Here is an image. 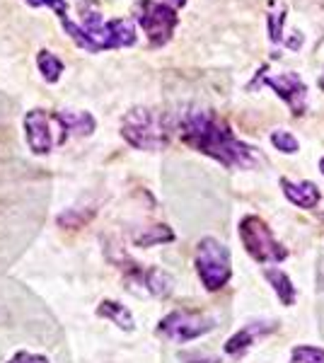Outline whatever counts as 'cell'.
Instances as JSON below:
<instances>
[{
  "mask_svg": "<svg viewBox=\"0 0 324 363\" xmlns=\"http://www.w3.org/2000/svg\"><path fill=\"white\" fill-rule=\"evenodd\" d=\"M177 131H179V138L189 148L213 157L225 167L252 169L259 162L257 150L252 145L242 143L211 109H186L177 121Z\"/></svg>",
  "mask_w": 324,
  "mask_h": 363,
  "instance_id": "cell-1",
  "label": "cell"
},
{
  "mask_svg": "<svg viewBox=\"0 0 324 363\" xmlns=\"http://www.w3.org/2000/svg\"><path fill=\"white\" fill-rule=\"evenodd\" d=\"M61 25L66 29V34H70V39L90 54L135 44V29L131 20H126V17L104 20L95 8V3H90V0H80V22H73L70 17H66Z\"/></svg>",
  "mask_w": 324,
  "mask_h": 363,
  "instance_id": "cell-2",
  "label": "cell"
},
{
  "mask_svg": "<svg viewBox=\"0 0 324 363\" xmlns=\"http://www.w3.org/2000/svg\"><path fill=\"white\" fill-rule=\"evenodd\" d=\"M121 136L138 150H162L169 140V119L150 107H133L121 121Z\"/></svg>",
  "mask_w": 324,
  "mask_h": 363,
  "instance_id": "cell-3",
  "label": "cell"
},
{
  "mask_svg": "<svg viewBox=\"0 0 324 363\" xmlns=\"http://www.w3.org/2000/svg\"><path fill=\"white\" fill-rule=\"evenodd\" d=\"M194 264H196V274L206 291H220L233 277L230 250L223 242H218L216 238L199 240Z\"/></svg>",
  "mask_w": 324,
  "mask_h": 363,
  "instance_id": "cell-4",
  "label": "cell"
},
{
  "mask_svg": "<svg viewBox=\"0 0 324 363\" xmlns=\"http://www.w3.org/2000/svg\"><path fill=\"white\" fill-rule=\"evenodd\" d=\"M240 240L245 250L259 264H279L288 257V250L274 238L271 228L259 216H247L240 223Z\"/></svg>",
  "mask_w": 324,
  "mask_h": 363,
  "instance_id": "cell-5",
  "label": "cell"
},
{
  "mask_svg": "<svg viewBox=\"0 0 324 363\" xmlns=\"http://www.w3.org/2000/svg\"><path fill=\"white\" fill-rule=\"evenodd\" d=\"M133 20L143 27L152 46H164L172 39L174 27L179 22L174 8L167 3H155V0H135L133 3Z\"/></svg>",
  "mask_w": 324,
  "mask_h": 363,
  "instance_id": "cell-6",
  "label": "cell"
},
{
  "mask_svg": "<svg viewBox=\"0 0 324 363\" xmlns=\"http://www.w3.org/2000/svg\"><path fill=\"white\" fill-rule=\"evenodd\" d=\"M216 327V322L206 315L199 313H189V310H174L167 318L160 320V327H157V335H162L164 339L174 344H186L194 342V339L208 335Z\"/></svg>",
  "mask_w": 324,
  "mask_h": 363,
  "instance_id": "cell-7",
  "label": "cell"
},
{
  "mask_svg": "<svg viewBox=\"0 0 324 363\" xmlns=\"http://www.w3.org/2000/svg\"><path fill=\"white\" fill-rule=\"evenodd\" d=\"M259 85H269L276 90V95L281 99H286V104L291 107V112L300 116L305 112V107H308V85L300 80L298 73H293V70H286V73H279V75H269L267 70H259L255 83L250 87L255 90Z\"/></svg>",
  "mask_w": 324,
  "mask_h": 363,
  "instance_id": "cell-8",
  "label": "cell"
},
{
  "mask_svg": "<svg viewBox=\"0 0 324 363\" xmlns=\"http://www.w3.org/2000/svg\"><path fill=\"white\" fill-rule=\"evenodd\" d=\"M51 119L44 109H32L25 114V138L34 155H46L54 148V131H51Z\"/></svg>",
  "mask_w": 324,
  "mask_h": 363,
  "instance_id": "cell-9",
  "label": "cell"
},
{
  "mask_svg": "<svg viewBox=\"0 0 324 363\" xmlns=\"http://www.w3.org/2000/svg\"><path fill=\"white\" fill-rule=\"evenodd\" d=\"M279 330V322H250V325H245L240 332H235L233 337L225 342V354L230 356H242L247 349L252 347V344L257 342V339L262 337H269L271 332Z\"/></svg>",
  "mask_w": 324,
  "mask_h": 363,
  "instance_id": "cell-10",
  "label": "cell"
},
{
  "mask_svg": "<svg viewBox=\"0 0 324 363\" xmlns=\"http://www.w3.org/2000/svg\"><path fill=\"white\" fill-rule=\"evenodd\" d=\"M281 189L288 196V201L296 203L298 208H315L320 203V189H317L315 182H291L281 179Z\"/></svg>",
  "mask_w": 324,
  "mask_h": 363,
  "instance_id": "cell-11",
  "label": "cell"
},
{
  "mask_svg": "<svg viewBox=\"0 0 324 363\" xmlns=\"http://www.w3.org/2000/svg\"><path fill=\"white\" fill-rule=\"evenodd\" d=\"M56 121L61 124L63 133L70 131L75 136H90L95 131V116L90 112H75V109H63V112H56Z\"/></svg>",
  "mask_w": 324,
  "mask_h": 363,
  "instance_id": "cell-12",
  "label": "cell"
},
{
  "mask_svg": "<svg viewBox=\"0 0 324 363\" xmlns=\"http://www.w3.org/2000/svg\"><path fill=\"white\" fill-rule=\"evenodd\" d=\"M138 279L143 281V286H145V291L152 296H157V298H164V296H169L172 294V286H174V279L169 277L167 272H162V269H157V267H152V269H138Z\"/></svg>",
  "mask_w": 324,
  "mask_h": 363,
  "instance_id": "cell-13",
  "label": "cell"
},
{
  "mask_svg": "<svg viewBox=\"0 0 324 363\" xmlns=\"http://www.w3.org/2000/svg\"><path fill=\"white\" fill-rule=\"evenodd\" d=\"M264 279L271 284V289L276 291V296H279V301L284 306H293L296 303V286H293V281L288 279L286 272H281V269H267Z\"/></svg>",
  "mask_w": 324,
  "mask_h": 363,
  "instance_id": "cell-14",
  "label": "cell"
},
{
  "mask_svg": "<svg viewBox=\"0 0 324 363\" xmlns=\"http://www.w3.org/2000/svg\"><path fill=\"white\" fill-rule=\"evenodd\" d=\"M97 315H99V318H104V320H111L116 327H121V330H126V332H131L135 327L131 310L123 308L121 303H116V301H102V303H99V308H97Z\"/></svg>",
  "mask_w": 324,
  "mask_h": 363,
  "instance_id": "cell-15",
  "label": "cell"
},
{
  "mask_svg": "<svg viewBox=\"0 0 324 363\" xmlns=\"http://www.w3.org/2000/svg\"><path fill=\"white\" fill-rule=\"evenodd\" d=\"M37 66H39V70H41V78H44L46 83H56V80L61 78V73H63L61 58H58L56 54H51L49 49H41V51H39Z\"/></svg>",
  "mask_w": 324,
  "mask_h": 363,
  "instance_id": "cell-16",
  "label": "cell"
},
{
  "mask_svg": "<svg viewBox=\"0 0 324 363\" xmlns=\"http://www.w3.org/2000/svg\"><path fill=\"white\" fill-rule=\"evenodd\" d=\"M138 247H152V245H162V242H172L174 240V233L169 230L167 225H152V228H145L143 233L133 238Z\"/></svg>",
  "mask_w": 324,
  "mask_h": 363,
  "instance_id": "cell-17",
  "label": "cell"
},
{
  "mask_svg": "<svg viewBox=\"0 0 324 363\" xmlns=\"http://www.w3.org/2000/svg\"><path fill=\"white\" fill-rule=\"evenodd\" d=\"M271 143L276 145V148L281 150V153H288V155H293V153H298V138L293 136L291 131H284V128H279V131H274L271 133Z\"/></svg>",
  "mask_w": 324,
  "mask_h": 363,
  "instance_id": "cell-18",
  "label": "cell"
},
{
  "mask_svg": "<svg viewBox=\"0 0 324 363\" xmlns=\"http://www.w3.org/2000/svg\"><path fill=\"white\" fill-rule=\"evenodd\" d=\"M291 363H324V349L296 347L291 351Z\"/></svg>",
  "mask_w": 324,
  "mask_h": 363,
  "instance_id": "cell-19",
  "label": "cell"
},
{
  "mask_svg": "<svg viewBox=\"0 0 324 363\" xmlns=\"http://www.w3.org/2000/svg\"><path fill=\"white\" fill-rule=\"evenodd\" d=\"M29 8H51L54 13L61 17V22L68 17V3L66 0H25Z\"/></svg>",
  "mask_w": 324,
  "mask_h": 363,
  "instance_id": "cell-20",
  "label": "cell"
},
{
  "mask_svg": "<svg viewBox=\"0 0 324 363\" xmlns=\"http://www.w3.org/2000/svg\"><path fill=\"white\" fill-rule=\"evenodd\" d=\"M8 363H49V359L39 354H32V351H17Z\"/></svg>",
  "mask_w": 324,
  "mask_h": 363,
  "instance_id": "cell-21",
  "label": "cell"
},
{
  "mask_svg": "<svg viewBox=\"0 0 324 363\" xmlns=\"http://www.w3.org/2000/svg\"><path fill=\"white\" fill-rule=\"evenodd\" d=\"M179 359L184 363H220V359H216V356H203V354H196V351H194V354H181Z\"/></svg>",
  "mask_w": 324,
  "mask_h": 363,
  "instance_id": "cell-22",
  "label": "cell"
},
{
  "mask_svg": "<svg viewBox=\"0 0 324 363\" xmlns=\"http://www.w3.org/2000/svg\"><path fill=\"white\" fill-rule=\"evenodd\" d=\"M317 286H320V291H324V257L320 259V267H317Z\"/></svg>",
  "mask_w": 324,
  "mask_h": 363,
  "instance_id": "cell-23",
  "label": "cell"
},
{
  "mask_svg": "<svg viewBox=\"0 0 324 363\" xmlns=\"http://www.w3.org/2000/svg\"><path fill=\"white\" fill-rule=\"evenodd\" d=\"M162 3H167L169 8H181V5H186V0H162Z\"/></svg>",
  "mask_w": 324,
  "mask_h": 363,
  "instance_id": "cell-24",
  "label": "cell"
},
{
  "mask_svg": "<svg viewBox=\"0 0 324 363\" xmlns=\"http://www.w3.org/2000/svg\"><path fill=\"white\" fill-rule=\"evenodd\" d=\"M320 87H322V90H324V73H322V78H320Z\"/></svg>",
  "mask_w": 324,
  "mask_h": 363,
  "instance_id": "cell-25",
  "label": "cell"
},
{
  "mask_svg": "<svg viewBox=\"0 0 324 363\" xmlns=\"http://www.w3.org/2000/svg\"><path fill=\"white\" fill-rule=\"evenodd\" d=\"M320 169H322V174H324V157H322V160H320Z\"/></svg>",
  "mask_w": 324,
  "mask_h": 363,
  "instance_id": "cell-26",
  "label": "cell"
}]
</instances>
